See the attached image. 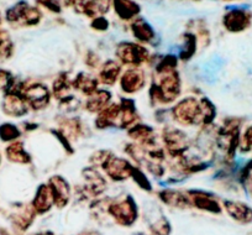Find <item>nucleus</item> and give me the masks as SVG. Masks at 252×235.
Segmentation results:
<instances>
[{
  "mask_svg": "<svg viewBox=\"0 0 252 235\" xmlns=\"http://www.w3.org/2000/svg\"><path fill=\"white\" fill-rule=\"evenodd\" d=\"M183 81L179 69L167 72H152L147 88V101L152 108H169L182 96Z\"/></svg>",
  "mask_w": 252,
  "mask_h": 235,
  "instance_id": "f257e3e1",
  "label": "nucleus"
},
{
  "mask_svg": "<svg viewBox=\"0 0 252 235\" xmlns=\"http://www.w3.org/2000/svg\"><path fill=\"white\" fill-rule=\"evenodd\" d=\"M171 120L179 128H200L203 123L202 105L197 96L181 97L169 106Z\"/></svg>",
  "mask_w": 252,
  "mask_h": 235,
  "instance_id": "f03ea898",
  "label": "nucleus"
},
{
  "mask_svg": "<svg viewBox=\"0 0 252 235\" xmlns=\"http://www.w3.org/2000/svg\"><path fill=\"white\" fill-rule=\"evenodd\" d=\"M159 141L167 154V159H178L188 154L192 140L188 133L177 125L166 124L159 132Z\"/></svg>",
  "mask_w": 252,
  "mask_h": 235,
  "instance_id": "7ed1b4c3",
  "label": "nucleus"
},
{
  "mask_svg": "<svg viewBox=\"0 0 252 235\" xmlns=\"http://www.w3.org/2000/svg\"><path fill=\"white\" fill-rule=\"evenodd\" d=\"M115 60L123 67L149 66L151 53L149 48L139 42L121 41L115 47Z\"/></svg>",
  "mask_w": 252,
  "mask_h": 235,
  "instance_id": "20e7f679",
  "label": "nucleus"
},
{
  "mask_svg": "<svg viewBox=\"0 0 252 235\" xmlns=\"http://www.w3.org/2000/svg\"><path fill=\"white\" fill-rule=\"evenodd\" d=\"M20 93L25 98L30 110L33 111H42L47 109L53 98L50 87L38 81L21 82Z\"/></svg>",
  "mask_w": 252,
  "mask_h": 235,
  "instance_id": "39448f33",
  "label": "nucleus"
},
{
  "mask_svg": "<svg viewBox=\"0 0 252 235\" xmlns=\"http://www.w3.org/2000/svg\"><path fill=\"white\" fill-rule=\"evenodd\" d=\"M109 215L113 217L119 224L124 227H130L137 219V203L131 195H125L123 197L110 200L108 208Z\"/></svg>",
  "mask_w": 252,
  "mask_h": 235,
  "instance_id": "423d86ee",
  "label": "nucleus"
},
{
  "mask_svg": "<svg viewBox=\"0 0 252 235\" xmlns=\"http://www.w3.org/2000/svg\"><path fill=\"white\" fill-rule=\"evenodd\" d=\"M118 86L125 97L141 93L147 87V73L145 67H126L121 73Z\"/></svg>",
  "mask_w": 252,
  "mask_h": 235,
  "instance_id": "0eeeda50",
  "label": "nucleus"
},
{
  "mask_svg": "<svg viewBox=\"0 0 252 235\" xmlns=\"http://www.w3.org/2000/svg\"><path fill=\"white\" fill-rule=\"evenodd\" d=\"M134 166L135 165L127 157L111 154L106 159V161L101 165L100 171L105 174V177L111 182L123 183L130 180Z\"/></svg>",
  "mask_w": 252,
  "mask_h": 235,
  "instance_id": "6e6552de",
  "label": "nucleus"
},
{
  "mask_svg": "<svg viewBox=\"0 0 252 235\" xmlns=\"http://www.w3.org/2000/svg\"><path fill=\"white\" fill-rule=\"evenodd\" d=\"M81 177L83 183L82 188L89 197L98 198L106 192L109 187V180L99 168L93 166H86L82 168Z\"/></svg>",
  "mask_w": 252,
  "mask_h": 235,
  "instance_id": "1a4fd4ad",
  "label": "nucleus"
},
{
  "mask_svg": "<svg viewBox=\"0 0 252 235\" xmlns=\"http://www.w3.org/2000/svg\"><path fill=\"white\" fill-rule=\"evenodd\" d=\"M41 19H42L41 11L24 0L19 1L6 11V20L20 26H35L40 23Z\"/></svg>",
  "mask_w": 252,
  "mask_h": 235,
  "instance_id": "9d476101",
  "label": "nucleus"
},
{
  "mask_svg": "<svg viewBox=\"0 0 252 235\" xmlns=\"http://www.w3.org/2000/svg\"><path fill=\"white\" fill-rule=\"evenodd\" d=\"M127 137L130 141L140 145L145 150L152 149L155 146L161 145L159 141V135H157V130L152 125L145 124V123H136L134 127L126 130Z\"/></svg>",
  "mask_w": 252,
  "mask_h": 235,
  "instance_id": "9b49d317",
  "label": "nucleus"
},
{
  "mask_svg": "<svg viewBox=\"0 0 252 235\" xmlns=\"http://www.w3.org/2000/svg\"><path fill=\"white\" fill-rule=\"evenodd\" d=\"M190 205L203 212L212 213V214H220L222 209V205L220 204L219 200L215 197L214 193L205 190H199V188H192L187 190Z\"/></svg>",
  "mask_w": 252,
  "mask_h": 235,
  "instance_id": "f8f14e48",
  "label": "nucleus"
},
{
  "mask_svg": "<svg viewBox=\"0 0 252 235\" xmlns=\"http://www.w3.org/2000/svg\"><path fill=\"white\" fill-rule=\"evenodd\" d=\"M46 183L50 187L53 205L57 208L67 207L72 198V186L69 181L62 174H52Z\"/></svg>",
  "mask_w": 252,
  "mask_h": 235,
  "instance_id": "ddd939ff",
  "label": "nucleus"
},
{
  "mask_svg": "<svg viewBox=\"0 0 252 235\" xmlns=\"http://www.w3.org/2000/svg\"><path fill=\"white\" fill-rule=\"evenodd\" d=\"M57 128L66 137L72 142L87 137L88 134V125L84 123L81 116H66L63 115L57 122Z\"/></svg>",
  "mask_w": 252,
  "mask_h": 235,
  "instance_id": "4468645a",
  "label": "nucleus"
},
{
  "mask_svg": "<svg viewBox=\"0 0 252 235\" xmlns=\"http://www.w3.org/2000/svg\"><path fill=\"white\" fill-rule=\"evenodd\" d=\"M124 71V67L119 64L114 58H108L100 65L99 69L96 71V78H98L100 86L104 88H113L118 84L120 79L121 73Z\"/></svg>",
  "mask_w": 252,
  "mask_h": 235,
  "instance_id": "2eb2a0df",
  "label": "nucleus"
},
{
  "mask_svg": "<svg viewBox=\"0 0 252 235\" xmlns=\"http://www.w3.org/2000/svg\"><path fill=\"white\" fill-rule=\"evenodd\" d=\"M121 108L119 101H113L104 110L96 114L94 118L93 127L99 132L110 129H118L119 119H120Z\"/></svg>",
  "mask_w": 252,
  "mask_h": 235,
  "instance_id": "dca6fc26",
  "label": "nucleus"
},
{
  "mask_svg": "<svg viewBox=\"0 0 252 235\" xmlns=\"http://www.w3.org/2000/svg\"><path fill=\"white\" fill-rule=\"evenodd\" d=\"M119 104L121 108L120 119H119L118 129L127 130L131 127H134L136 123L140 122V114L137 109L136 101L132 97H120L119 98Z\"/></svg>",
  "mask_w": 252,
  "mask_h": 235,
  "instance_id": "f3484780",
  "label": "nucleus"
},
{
  "mask_svg": "<svg viewBox=\"0 0 252 235\" xmlns=\"http://www.w3.org/2000/svg\"><path fill=\"white\" fill-rule=\"evenodd\" d=\"M3 110L9 116L23 118V116L28 115L30 108L20 92H9L4 97Z\"/></svg>",
  "mask_w": 252,
  "mask_h": 235,
  "instance_id": "a211bd4d",
  "label": "nucleus"
},
{
  "mask_svg": "<svg viewBox=\"0 0 252 235\" xmlns=\"http://www.w3.org/2000/svg\"><path fill=\"white\" fill-rule=\"evenodd\" d=\"M113 101V93L108 88H99L95 93L87 97L83 101V110L91 115H96Z\"/></svg>",
  "mask_w": 252,
  "mask_h": 235,
  "instance_id": "6ab92c4d",
  "label": "nucleus"
},
{
  "mask_svg": "<svg viewBox=\"0 0 252 235\" xmlns=\"http://www.w3.org/2000/svg\"><path fill=\"white\" fill-rule=\"evenodd\" d=\"M157 197L168 207L178 208V209H186V208L192 207L186 191L178 190V188L163 187L157 192Z\"/></svg>",
  "mask_w": 252,
  "mask_h": 235,
  "instance_id": "aec40b11",
  "label": "nucleus"
},
{
  "mask_svg": "<svg viewBox=\"0 0 252 235\" xmlns=\"http://www.w3.org/2000/svg\"><path fill=\"white\" fill-rule=\"evenodd\" d=\"M72 88L74 92L87 98L100 88V83L96 76L92 74L91 72L81 71L72 78Z\"/></svg>",
  "mask_w": 252,
  "mask_h": 235,
  "instance_id": "412c9836",
  "label": "nucleus"
},
{
  "mask_svg": "<svg viewBox=\"0 0 252 235\" xmlns=\"http://www.w3.org/2000/svg\"><path fill=\"white\" fill-rule=\"evenodd\" d=\"M222 208L235 222L241 223V224L252 223V207H250L247 203L234 200H224Z\"/></svg>",
  "mask_w": 252,
  "mask_h": 235,
  "instance_id": "4be33fe9",
  "label": "nucleus"
},
{
  "mask_svg": "<svg viewBox=\"0 0 252 235\" xmlns=\"http://www.w3.org/2000/svg\"><path fill=\"white\" fill-rule=\"evenodd\" d=\"M251 23V16L247 14L245 9L234 8L230 9L229 13L224 15L222 19V25L230 33H240L247 29V26Z\"/></svg>",
  "mask_w": 252,
  "mask_h": 235,
  "instance_id": "5701e85b",
  "label": "nucleus"
},
{
  "mask_svg": "<svg viewBox=\"0 0 252 235\" xmlns=\"http://www.w3.org/2000/svg\"><path fill=\"white\" fill-rule=\"evenodd\" d=\"M130 29H131L132 36L137 42L141 43V45L155 46V41L157 38L156 31L144 18L135 19Z\"/></svg>",
  "mask_w": 252,
  "mask_h": 235,
  "instance_id": "b1692460",
  "label": "nucleus"
},
{
  "mask_svg": "<svg viewBox=\"0 0 252 235\" xmlns=\"http://www.w3.org/2000/svg\"><path fill=\"white\" fill-rule=\"evenodd\" d=\"M31 207L35 210L36 214H45L50 212L51 208L53 207V198L47 183H41L37 186L32 202H31Z\"/></svg>",
  "mask_w": 252,
  "mask_h": 235,
  "instance_id": "393cba45",
  "label": "nucleus"
},
{
  "mask_svg": "<svg viewBox=\"0 0 252 235\" xmlns=\"http://www.w3.org/2000/svg\"><path fill=\"white\" fill-rule=\"evenodd\" d=\"M51 92H52V97L56 101H61V99L66 98L69 94H72V78L66 71H62L55 77L51 84Z\"/></svg>",
  "mask_w": 252,
  "mask_h": 235,
  "instance_id": "a878e982",
  "label": "nucleus"
},
{
  "mask_svg": "<svg viewBox=\"0 0 252 235\" xmlns=\"http://www.w3.org/2000/svg\"><path fill=\"white\" fill-rule=\"evenodd\" d=\"M6 159L10 162L19 165H30L32 162V156L25 149L23 141H14L5 149Z\"/></svg>",
  "mask_w": 252,
  "mask_h": 235,
  "instance_id": "bb28decb",
  "label": "nucleus"
},
{
  "mask_svg": "<svg viewBox=\"0 0 252 235\" xmlns=\"http://www.w3.org/2000/svg\"><path fill=\"white\" fill-rule=\"evenodd\" d=\"M113 5L115 14L121 20H132L136 19L141 9L140 5L134 0H113Z\"/></svg>",
  "mask_w": 252,
  "mask_h": 235,
  "instance_id": "cd10ccee",
  "label": "nucleus"
},
{
  "mask_svg": "<svg viewBox=\"0 0 252 235\" xmlns=\"http://www.w3.org/2000/svg\"><path fill=\"white\" fill-rule=\"evenodd\" d=\"M182 45L179 47V52L177 55L179 61L188 62L190 61L194 55L197 53V45H198V37L195 34L186 33L182 37Z\"/></svg>",
  "mask_w": 252,
  "mask_h": 235,
  "instance_id": "c85d7f7f",
  "label": "nucleus"
},
{
  "mask_svg": "<svg viewBox=\"0 0 252 235\" xmlns=\"http://www.w3.org/2000/svg\"><path fill=\"white\" fill-rule=\"evenodd\" d=\"M200 105H202V114H203V123L202 127H209L214 125L215 119H217L218 110L213 101L208 97L203 96L199 98Z\"/></svg>",
  "mask_w": 252,
  "mask_h": 235,
  "instance_id": "c756f323",
  "label": "nucleus"
},
{
  "mask_svg": "<svg viewBox=\"0 0 252 235\" xmlns=\"http://www.w3.org/2000/svg\"><path fill=\"white\" fill-rule=\"evenodd\" d=\"M130 180H131L140 190L145 191V192H152V191H154V185H152L151 178H150L149 174L146 173V171H145L144 168H141V167L134 166Z\"/></svg>",
  "mask_w": 252,
  "mask_h": 235,
  "instance_id": "7c9ffc66",
  "label": "nucleus"
},
{
  "mask_svg": "<svg viewBox=\"0 0 252 235\" xmlns=\"http://www.w3.org/2000/svg\"><path fill=\"white\" fill-rule=\"evenodd\" d=\"M23 135L20 128L13 123H4L0 125V140L4 142L18 141Z\"/></svg>",
  "mask_w": 252,
  "mask_h": 235,
  "instance_id": "2f4dec72",
  "label": "nucleus"
},
{
  "mask_svg": "<svg viewBox=\"0 0 252 235\" xmlns=\"http://www.w3.org/2000/svg\"><path fill=\"white\" fill-rule=\"evenodd\" d=\"M58 106L64 114H71L76 113L79 109H83V101L77 98V96L74 94H69L66 98L58 101Z\"/></svg>",
  "mask_w": 252,
  "mask_h": 235,
  "instance_id": "473e14b6",
  "label": "nucleus"
},
{
  "mask_svg": "<svg viewBox=\"0 0 252 235\" xmlns=\"http://www.w3.org/2000/svg\"><path fill=\"white\" fill-rule=\"evenodd\" d=\"M239 151L242 155L252 152V125H249L244 130H241L239 141Z\"/></svg>",
  "mask_w": 252,
  "mask_h": 235,
  "instance_id": "72a5a7b5",
  "label": "nucleus"
},
{
  "mask_svg": "<svg viewBox=\"0 0 252 235\" xmlns=\"http://www.w3.org/2000/svg\"><path fill=\"white\" fill-rule=\"evenodd\" d=\"M111 154H114V151H111V150L109 149L96 150V151H94L93 154H91V156H89L88 165L89 166L96 167V168L100 169L101 165L106 161V159H108Z\"/></svg>",
  "mask_w": 252,
  "mask_h": 235,
  "instance_id": "f704fd0d",
  "label": "nucleus"
},
{
  "mask_svg": "<svg viewBox=\"0 0 252 235\" xmlns=\"http://www.w3.org/2000/svg\"><path fill=\"white\" fill-rule=\"evenodd\" d=\"M50 133L52 134V136H55V139L60 142V145L62 146V149L64 150L67 155H73L74 154V147L72 145V141L66 137L57 128H53V129H50Z\"/></svg>",
  "mask_w": 252,
  "mask_h": 235,
  "instance_id": "c9c22d12",
  "label": "nucleus"
},
{
  "mask_svg": "<svg viewBox=\"0 0 252 235\" xmlns=\"http://www.w3.org/2000/svg\"><path fill=\"white\" fill-rule=\"evenodd\" d=\"M101 64L103 62L96 53H94L93 51L87 52L86 57H84V65L87 66V68L91 69V71H98Z\"/></svg>",
  "mask_w": 252,
  "mask_h": 235,
  "instance_id": "e433bc0d",
  "label": "nucleus"
},
{
  "mask_svg": "<svg viewBox=\"0 0 252 235\" xmlns=\"http://www.w3.org/2000/svg\"><path fill=\"white\" fill-rule=\"evenodd\" d=\"M40 5H42L43 8L48 9L50 11L55 14H60L62 10V6H61L60 0H36Z\"/></svg>",
  "mask_w": 252,
  "mask_h": 235,
  "instance_id": "4c0bfd02",
  "label": "nucleus"
},
{
  "mask_svg": "<svg viewBox=\"0 0 252 235\" xmlns=\"http://www.w3.org/2000/svg\"><path fill=\"white\" fill-rule=\"evenodd\" d=\"M91 26L96 31H105L109 28V21L104 16H98V18L92 20Z\"/></svg>",
  "mask_w": 252,
  "mask_h": 235,
  "instance_id": "58836bf2",
  "label": "nucleus"
},
{
  "mask_svg": "<svg viewBox=\"0 0 252 235\" xmlns=\"http://www.w3.org/2000/svg\"><path fill=\"white\" fill-rule=\"evenodd\" d=\"M244 187L246 188V192L250 197L252 198V174L246 180V182L244 183Z\"/></svg>",
  "mask_w": 252,
  "mask_h": 235,
  "instance_id": "ea45409f",
  "label": "nucleus"
},
{
  "mask_svg": "<svg viewBox=\"0 0 252 235\" xmlns=\"http://www.w3.org/2000/svg\"><path fill=\"white\" fill-rule=\"evenodd\" d=\"M35 235H53L51 233H42V234H35Z\"/></svg>",
  "mask_w": 252,
  "mask_h": 235,
  "instance_id": "a19ab883",
  "label": "nucleus"
},
{
  "mask_svg": "<svg viewBox=\"0 0 252 235\" xmlns=\"http://www.w3.org/2000/svg\"><path fill=\"white\" fill-rule=\"evenodd\" d=\"M0 160H1V157H0Z\"/></svg>",
  "mask_w": 252,
  "mask_h": 235,
  "instance_id": "79ce46f5",
  "label": "nucleus"
}]
</instances>
